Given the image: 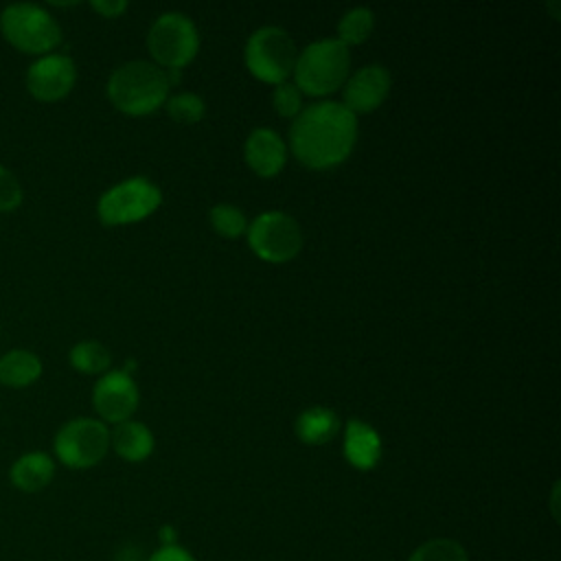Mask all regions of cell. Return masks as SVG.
Returning a JSON list of instances; mask_svg holds the SVG:
<instances>
[{
    "instance_id": "cell-21",
    "label": "cell",
    "mask_w": 561,
    "mask_h": 561,
    "mask_svg": "<svg viewBox=\"0 0 561 561\" xmlns=\"http://www.w3.org/2000/svg\"><path fill=\"white\" fill-rule=\"evenodd\" d=\"M408 561H469L465 548L447 537H438V539H430L425 543H421Z\"/></svg>"
},
{
    "instance_id": "cell-27",
    "label": "cell",
    "mask_w": 561,
    "mask_h": 561,
    "mask_svg": "<svg viewBox=\"0 0 561 561\" xmlns=\"http://www.w3.org/2000/svg\"><path fill=\"white\" fill-rule=\"evenodd\" d=\"M90 7L103 18H116L127 9L125 0H92Z\"/></svg>"
},
{
    "instance_id": "cell-18",
    "label": "cell",
    "mask_w": 561,
    "mask_h": 561,
    "mask_svg": "<svg viewBox=\"0 0 561 561\" xmlns=\"http://www.w3.org/2000/svg\"><path fill=\"white\" fill-rule=\"evenodd\" d=\"M340 430V416L324 405H311L302 410L294 421L296 436L307 445H324Z\"/></svg>"
},
{
    "instance_id": "cell-11",
    "label": "cell",
    "mask_w": 561,
    "mask_h": 561,
    "mask_svg": "<svg viewBox=\"0 0 561 561\" xmlns=\"http://www.w3.org/2000/svg\"><path fill=\"white\" fill-rule=\"evenodd\" d=\"M138 386L125 370H107L92 388V405L101 421L123 423L129 421L138 408Z\"/></svg>"
},
{
    "instance_id": "cell-13",
    "label": "cell",
    "mask_w": 561,
    "mask_h": 561,
    "mask_svg": "<svg viewBox=\"0 0 561 561\" xmlns=\"http://www.w3.org/2000/svg\"><path fill=\"white\" fill-rule=\"evenodd\" d=\"M243 156L254 173H259L261 178H272L285 167L287 147L274 129L256 127L245 138Z\"/></svg>"
},
{
    "instance_id": "cell-24",
    "label": "cell",
    "mask_w": 561,
    "mask_h": 561,
    "mask_svg": "<svg viewBox=\"0 0 561 561\" xmlns=\"http://www.w3.org/2000/svg\"><path fill=\"white\" fill-rule=\"evenodd\" d=\"M272 105H274L276 114H280L285 118H294L302 110V96H300V90L296 88V83H291V81L276 83V88L272 92Z\"/></svg>"
},
{
    "instance_id": "cell-6",
    "label": "cell",
    "mask_w": 561,
    "mask_h": 561,
    "mask_svg": "<svg viewBox=\"0 0 561 561\" xmlns=\"http://www.w3.org/2000/svg\"><path fill=\"white\" fill-rule=\"evenodd\" d=\"M53 449L57 460L70 469L94 467L110 449V430L101 419H70L57 430Z\"/></svg>"
},
{
    "instance_id": "cell-25",
    "label": "cell",
    "mask_w": 561,
    "mask_h": 561,
    "mask_svg": "<svg viewBox=\"0 0 561 561\" xmlns=\"http://www.w3.org/2000/svg\"><path fill=\"white\" fill-rule=\"evenodd\" d=\"M24 191L11 169L0 164V213H13L22 206Z\"/></svg>"
},
{
    "instance_id": "cell-1",
    "label": "cell",
    "mask_w": 561,
    "mask_h": 561,
    "mask_svg": "<svg viewBox=\"0 0 561 561\" xmlns=\"http://www.w3.org/2000/svg\"><path fill=\"white\" fill-rule=\"evenodd\" d=\"M357 116L340 101H318L302 107L289 127L294 156L311 169L340 164L355 147Z\"/></svg>"
},
{
    "instance_id": "cell-19",
    "label": "cell",
    "mask_w": 561,
    "mask_h": 561,
    "mask_svg": "<svg viewBox=\"0 0 561 561\" xmlns=\"http://www.w3.org/2000/svg\"><path fill=\"white\" fill-rule=\"evenodd\" d=\"M68 362L77 373L103 375L112 366V353L105 344H101L96 340H83L70 348Z\"/></svg>"
},
{
    "instance_id": "cell-23",
    "label": "cell",
    "mask_w": 561,
    "mask_h": 561,
    "mask_svg": "<svg viewBox=\"0 0 561 561\" xmlns=\"http://www.w3.org/2000/svg\"><path fill=\"white\" fill-rule=\"evenodd\" d=\"M213 228L224 237H239L248 230V219L243 210L234 204H215L208 213Z\"/></svg>"
},
{
    "instance_id": "cell-10",
    "label": "cell",
    "mask_w": 561,
    "mask_h": 561,
    "mask_svg": "<svg viewBox=\"0 0 561 561\" xmlns=\"http://www.w3.org/2000/svg\"><path fill=\"white\" fill-rule=\"evenodd\" d=\"M77 81V66L72 57L61 53H50L37 57L26 68V90L33 99L42 103H55L70 94Z\"/></svg>"
},
{
    "instance_id": "cell-5",
    "label": "cell",
    "mask_w": 561,
    "mask_h": 561,
    "mask_svg": "<svg viewBox=\"0 0 561 561\" xmlns=\"http://www.w3.org/2000/svg\"><path fill=\"white\" fill-rule=\"evenodd\" d=\"M296 57L298 50L291 35L276 24H265L252 31L243 48L248 70L267 83L285 81L294 72Z\"/></svg>"
},
{
    "instance_id": "cell-26",
    "label": "cell",
    "mask_w": 561,
    "mask_h": 561,
    "mask_svg": "<svg viewBox=\"0 0 561 561\" xmlns=\"http://www.w3.org/2000/svg\"><path fill=\"white\" fill-rule=\"evenodd\" d=\"M149 561H195V559L180 546H162L149 557Z\"/></svg>"
},
{
    "instance_id": "cell-7",
    "label": "cell",
    "mask_w": 561,
    "mask_h": 561,
    "mask_svg": "<svg viewBox=\"0 0 561 561\" xmlns=\"http://www.w3.org/2000/svg\"><path fill=\"white\" fill-rule=\"evenodd\" d=\"M147 48L151 57L169 68L180 70L199 48V33L195 22L180 11H167L153 20L147 33Z\"/></svg>"
},
{
    "instance_id": "cell-15",
    "label": "cell",
    "mask_w": 561,
    "mask_h": 561,
    "mask_svg": "<svg viewBox=\"0 0 561 561\" xmlns=\"http://www.w3.org/2000/svg\"><path fill=\"white\" fill-rule=\"evenodd\" d=\"M55 478V460L39 449L24 451L9 469L11 484L22 493H37L46 489Z\"/></svg>"
},
{
    "instance_id": "cell-17",
    "label": "cell",
    "mask_w": 561,
    "mask_h": 561,
    "mask_svg": "<svg viewBox=\"0 0 561 561\" xmlns=\"http://www.w3.org/2000/svg\"><path fill=\"white\" fill-rule=\"evenodd\" d=\"M110 445L123 460L140 462L153 451V434L145 423L129 419L114 425L110 432Z\"/></svg>"
},
{
    "instance_id": "cell-3",
    "label": "cell",
    "mask_w": 561,
    "mask_h": 561,
    "mask_svg": "<svg viewBox=\"0 0 561 561\" xmlns=\"http://www.w3.org/2000/svg\"><path fill=\"white\" fill-rule=\"evenodd\" d=\"M0 35L26 55H50L64 39L55 15L35 2H11L0 11Z\"/></svg>"
},
{
    "instance_id": "cell-4",
    "label": "cell",
    "mask_w": 561,
    "mask_h": 561,
    "mask_svg": "<svg viewBox=\"0 0 561 561\" xmlns=\"http://www.w3.org/2000/svg\"><path fill=\"white\" fill-rule=\"evenodd\" d=\"M351 55L348 46L342 44L337 37H322L307 44L294 64V79L296 88L322 96L340 85H344L348 77Z\"/></svg>"
},
{
    "instance_id": "cell-12",
    "label": "cell",
    "mask_w": 561,
    "mask_h": 561,
    "mask_svg": "<svg viewBox=\"0 0 561 561\" xmlns=\"http://www.w3.org/2000/svg\"><path fill=\"white\" fill-rule=\"evenodd\" d=\"M390 72L379 64L357 68L344 81V105L355 112H373L390 92Z\"/></svg>"
},
{
    "instance_id": "cell-20",
    "label": "cell",
    "mask_w": 561,
    "mask_h": 561,
    "mask_svg": "<svg viewBox=\"0 0 561 561\" xmlns=\"http://www.w3.org/2000/svg\"><path fill=\"white\" fill-rule=\"evenodd\" d=\"M375 26V13L368 7L348 9L337 22V39L342 44H362Z\"/></svg>"
},
{
    "instance_id": "cell-14",
    "label": "cell",
    "mask_w": 561,
    "mask_h": 561,
    "mask_svg": "<svg viewBox=\"0 0 561 561\" xmlns=\"http://www.w3.org/2000/svg\"><path fill=\"white\" fill-rule=\"evenodd\" d=\"M344 458L362 471L373 469L381 458V438L377 430L362 419L346 421L344 427Z\"/></svg>"
},
{
    "instance_id": "cell-16",
    "label": "cell",
    "mask_w": 561,
    "mask_h": 561,
    "mask_svg": "<svg viewBox=\"0 0 561 561\" xmlns=\"http://www.w3.org/2000/svg\"><path fill=\"white\" fill-rule=\"evenodd\" d=\"M44 373V364L37 353L28 348H11L0 355V386L4 388H28Z\"/></svg>"
},
{
    "instance_id": "cell-28",
    "label": "cell",
    "mask_w": 561,
    "mask_h": 561,
    "mask_svg": "<svg viewBox=\"0 0 561 561\" xmlns=\"http://www.w3.org/2000/svg\"><path fill=\"white\" fill-rule=\"evenodd\" d=\"M160 533H162L164 546H175V530L171 526H164Z\"/></svg>"
},
{
    "instance_id": "cell-8",
    "label": "cell",
    "mask_w": 561,
    "mask_h": 561,
    "mask_svg": "<svg viewBox=\"0 0 561 561\" xmlns=\"http://www.w3.org/2000/svg\"><path fill=\"white\" fill-rule=\"evenodd\" d=\"M162 202L160 186L145 175L127 178L110 186L96 202V215L105 226H121L145 219Z\"/></svg>"
},
{
    "instance_id": "cell-9",
    "label": "cell",
    "mask_w": 561,
    "mask_h": 561,
    "mask_svg": "<svg viewBox=\"0 0 561 561\" xmlns=\"http://www.w3.org/2000/svg\"><path fill=\"white\" fill-rule=\"evenodd\" d=\"M248 245L270 263H285L302 248L300 224L283 210H265L248 224Z\"/></svg>"
},
{
    "instance_id": "cell-22",
    "label": "cell",
    "mask_w": 561,
    "mask_h": 561,
    "mask_svg": "<svg viewBox=\"0 0 561 561\" xmlns=\"http://www.w3.org/2000/svg\"><path fill=\"white\" fill-rule=\"evenodd\" d=\"M167 105V112L173 121L178 123H184V125H191V123H197L204 118L206 114V103L199 94L195 92H178L173 96H169L164 101Z\"/></svg>"
},
{
    "instance_id": "cell-2",
    "label": "cell",
    "mask_w": 561,
    "mask_h": 561,
    "mask_svg": "<svg viewBox=\"0 0 561 561\" xmlns=\"http://www.w3.org/2000/svg\"><path fill=\"white\" fill-rule=\"evenodd\" d=\"M167 72L151 61L131 59L112 70L105 83L110 103L131 116L149 114L169 99Z\"/></svg>"
}]
</instances>
